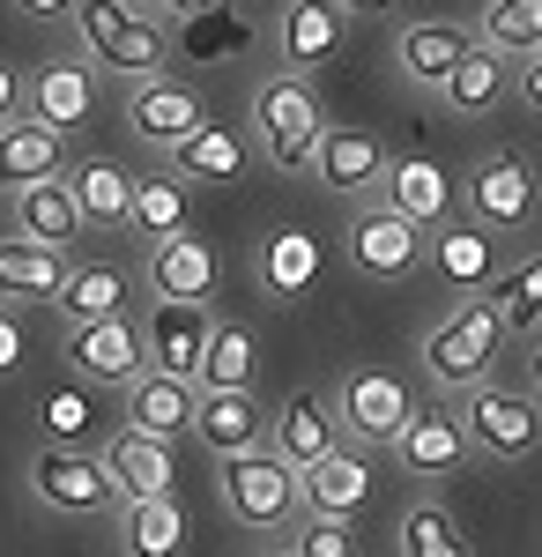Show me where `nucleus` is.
Here are the masks:
<instances>
[{"mask_svg": "<svg viewBox=\"0 0 542 557\" xmlns=\"http://www.w3.org/2000/svg\"><path fill=\"white\" fill-rule=\"evenodd\" d=\"M498 349H505V327H498V312L483 298H460L446 305L431 327H423V380L439 386V394H468V386H483L491 380V364H498Z\"/></svg>", "mask_w": 542, "mask_h": 557, "instance_id": "obj_1", "label": "nucleus"}, {"mask_svg": "<svg viewBox=\"0 0 542 557\" xmlns=\"http://www.w3.org/2000/svg\"><path fill=\"white\" fill-rule=\"evenodd\" d=\"M75 30H83V52L120 83H149L171 60V30L141 15V0H75Z\"/></svg>", "mask_w": 542, "mask_h": 557, "instance_id": "obj_2", "label": "nucleus"}, {"mask_svg": "<svg viewBox=\"0 0 542 557\" xmlns=\"http://www.w3.org/2000/svg\"><path fill=\"white\" fill-rule=\"evenodd\" d=\"M320 134H328V104H320V89L305 75H268L252 89V141H260V157L275 172H305Z\"/></svg>", "mask_w": 542, "mask_h": 557, "instance_id": "obj_3", "label": "nucleus"}, {"mask_svg": "<svg viewBox=\"0 0 542 557\" xmlns=\"http://www.w3.org/2000/svg\"><path fill=\"white\" fill-rule=\"evenodd\" d=\"M328 401H334V424H342V446H394L402 424L417 417V394L394 364H349Z\"/></svg>", "mask_w": 542, "mask_h": 557, "instance_id": "obj_4", "label": "nucleus"}, {"mask_svg": "<svg viewBox=\"0 0 542 557\" xmlns=\"http://www.w3.org/2000/svg\"><path fill=\"white\" fill-rule=\"evenodd\" d=\"M460 431H468V446L483 454V461H528L542 446V401L528 394V386H498V380H483V386H468L460 394Z\"/></svg>", "mask_w": 542, "mask_h": 557, "instance_id": "obj_5", "label": "nucleus"}, {"mask_svg": "<svg viewBox=\"0 0 542 557\" xmlns=\"http://www.w3.org/2000/svg\"><path fill=\"white\" fill-rule=\"evenodd\" d=\"M223 513L252 528V535H291L297 528V469H283L268 446L252 454H223Z\"/></svg>", "mask_w": 542, "mask_h": 557, "instance_id": "obj_6", "label": "nucleus"}, {"mask_svg": "<svg viewBox=\"0 0 542 557\" xmlns=\"http://www.w3.org/2000/svg\"><path fill=\"white\" fill-rule=\"evenodd\" d=\"M23 483H30V498H38L45 513H67V520H97L120 506L112 475H104V461L89 446H38L23 461Z\"/></svg>", "mask_w": 542, "mask_h": 557, "instance_id": "obj_7", "label": "nucleus"}, {"mask_svg": "<svg viewBox=\"0 0 542 557\" xmlns=\"http://www.w3.org/2000/svg\"><path fill=\"white\" fill-rule=\"evenodd\" d=\"M460 201H468V223H483L491 238H520V231L535 223V209H542V178L528 172L520 157L491 149V157H476Z\"/></svg>", "mask_w": 542, "mask_h": 557, "instance_id": "obj_8", "label": "nucleus"}, {"mask_svg": "<svg viewBox=\"0 0 542 557\" xmlns=\"http://www.w3.org/2000/svg\"><path fill=\"white\" fill-rule=\"evenodd\" d=\"M423 238L409 215H394L386 201H357L349 215V268L357 275H372V283H402V275H417L423 268Z\"/></svg>", "mask_w": 542, "mask_h": 557, "instance_id": "obj_9", "label": "nucleus"}, {"mask_svg": "<svg viewBox=\"0 0 542 557\" xmlns=\"http://www.w3.org/2000/svg\"><path fill=\"white\" fill-rule=\"evenodd\" d=\"M209 127V104H201V89L171 83V75H149V83L126 89V134L149 149V157H171L186 134Z\"/></svg>", "mask_w": 542, "mask_h": 557, "instance_id": "obj_10", "label": "nucleus"}, {"mask_svg": "<svg viewBox=\"0 0 542 557\" xmlns=\"http://www.w3.org/2000/svg\"><path fill=\"white\" fill-rule=\"evenodd\" d=\"M342 45H349V15L334 8V0H283L275 8V60H283V75H320L342 60Z\"/></svg>", "mask_w": 542, "mask_h": 557, "instance_id": "obj_11", "label": "nucleus"}, {"mask_svg": "<svg viewBox=\"0 0 542 557\" xmlns=\"http://www.w3.org/2000/svg\"><path fill=\"white\" fill-rule=\"evenodd\" d=\"M23 97H30V120H45V127L67 134V141H75L83 127H97V104H104L89 60H45L38 75L23 83Z\"/></svg>", "mask_w": 542, "mask_h": 557, "instance_id": "obj_12", "label": "nucleus"}, {"mask_svg": "<svg viewBox=\"0 0 542 557\" xmlns=\"http://www.w3.org/2000/svg\"><path fill=\"white\" fill-rule=\"evenodd\" d=\"M97 461L112 475V491H120V506L134 498H178V461H171V438H149V431H112L104 446H97Z\"/></svg>", "mask_w": 542, "mask_h": 557, "instance_id": "obj_13", "label": "nucleus"}, {"mask_svg": "<svg viewBox=\"0 0 542 557\" xmlns=\"http://www.w3.org/2000/svg\"><path fill=\"white\" fill-rule=\"evenodd\" d=\"M386 164H394V157H386V141H379L372 127H328L305 172L320 178L328 194H342V201H365V194H379Z\"/></svg>", "mask_w": 542, "mask_h": 557, "instance_id": "obj_14", "label": "nucleus"}, {"mask_svg": "<svg viewBox=\"0 0 542 557\" xmlns=\"http://www.w3.org/2000/svg\"><path fill=\"white\" fill-rule=\"evenodd\" d=\"M67 357H75V372H83L89 386H134L141 372H149V349H141V327L134 320H83L75 335H67Z\"/></svg>", "mask_w": 542, "mask_h": 557, "instance_id": "obj_15", "label": "nucleus"}, {"mask_svg": "<svg viewBox=\"0 0 542 557\" xmlns=\"http://www.w3.org/2000/svg\"><path fill=\"white\" fill-rule=\"evenodd\" d=\"M379 201H386L394 215H409L417 231H439V223H454L460 186H454V172H446L439 157H394L386 178H379Z\"/></svg>", "mask_w": 542, "mask_h": 557, "instance_id": "obj_16", "label": "nucleus"}, {"mask_svg": "<svg viewBox=\"0 0 542 557\" xmlns=\"http://www.w3.org/2000/svg\"><path fill=\"white\" fill-rule=\"evenodd\" d=\"M342 446V424H334V401L328 394H312V386H297L283 409H268V454L283 461V469H312L320 454Z\"/></svg>", "mask_w": 542, "mask_h": 557, "instance_id": "obj_17", "label": "nucleus"}, {"mask_svg": "<svg viewBox=\"0 0 542 557\" xmlns=\"http://www.w3.org/2000/svg\"><path fill=\"white\" fill-rule=\"evenodd\" d=\"M423 268H431L454 298H483L491 275H498V238H491L483 223H439V231L423 238Z\"/></svg>", "mask_w": 542, "mask_h": 557, "instance_id": "obj_18", "label": "nucleus"}, {"mask_svg": "<svg viewBox=\"0 0 542 557\" xmlns=\"http://www.w3.org/2000/svg\"><path fill=\"white\" fill-rule=\"evenodd\" d=\"M194 438L209 446L215 461H223V454H252V446H268V401H260L252 386H201V401H194Z\"/></svg>", "mask_w": 542, "mask_h": 557, "instance_id": "obj_19", "label": "nucleus"}, {"mask_svg": "<svg viewBox=\"0 0 542 557\" xmlns=\"http://www.w3.org/2000/svg\"><path fill=\"white\" fill-rule=\"evenodd\" d=\"M215 283H223V260H215L209 238H194V231H171L149 246V290L171 305H209Z\"/></svg>", "mask_w": 542, "mask_h": 557, "instance_id": "obj_20", "label": "nucleus"}, {"mask_svg": "<svg viewBox=\"0 0 542 557\" xmlns=\"http://www.w3.org/2000/svg\"><path fill=\"white\" fill-rule=\"evenodd\" d=\"M209 327H215L209 305H171V298H157V305H149V320H141V349H149V372L194 380V364H201V349H209Z\"/></svg>", "mask_w": 542, "mask_h": 557, "instance_id": "obj_21", "label": "nucleus"}, {"mask_svg": "<svg viewBox=\"0 0 542 557\" xmlns=\"http://www.w3.org/2000/svg\"><path fill=\"white\" fill-rule=\"evenodd\" d=\"M365 498H372V461H365V446H334L312 469H297V506L312 520H349Z\"/></svg>", "mask_w": 542, "mask_h": 557, "instance_id": "obj_22", "label": "nucleus"}, {"mask_svg": "<svg viewBox=\"0 0 542 557\" xmlns=\"http://www.w3.org/2000/svg\"><path fill=\"white\" fill-rule=\"evenodd\" d=\"M394 454H402V469L423 475V483H446V475H460L476 461V446H468V431H460L454 409H417V417L402 424V438H394Z\"/></svg>", "mask_w": 542, "mask_h": 557, "instance_id": "obj_23", "label": "nucleus"}, {"mask_svg": "<svg viewBox=\"0 0 542 557\" xmlns=\"http://www.w3.org/2000/svg\"><path fill=\"white\" fill-rule=\"evenodd\" d=\"M468 45H476V30H468V23H409V30L394 38V67H402V83H417V89H431V97H439Z\"/></svg>", "mask_w": 542, "mask_h": 557, "instance_id": "obj_24", "label": "nucleus"}, {"mask_svg": "<svg viewBox=\"0 0 542 557\" xmlns=\"http://www.w3.org/2000/svg\"><path fill=\"white\" fill-rule=\"evenodd\" d=\"M60 172H67V134H52L45 120H0V186L8 194Z\"/></svg>", "mask_w": 542, "mask_h": 557, "instance_id": "obj_25", "label": "nucleus"}, {"mask_svg": "<svg viewBox=\"0 0 542 557\" xmlns=\"http://www.w3.org/2000/svg\"><path fill=\"white\" fill-rule=\"evenodd\" d=\"M60 178H67L75 209H83V231H126V209H134V172H120L112 157H75Z\"/></svg>", "mask_w": 542, "mask_h": 557, "instance_id": "obj_26", "label": "nucleus"}, {"mask_svg": "<svg viewBox=\"0 0 542 557\" xmlns=\"http://www.w3.org/2000/svg\"><path fill=\"white\" fill-rule=\"evenodd\" d=\"M194 401L201 386L194 380H171V372H141L126 386V431H149V438H178L194 431Z\"/></svg>", "mask_w": 542, "mask_h": 557, "instance_id": "obj_27", "label": "nucleus"}, {"mask_svg": "<svg viewBox=\"0 0 542 557\" xmlns=\"http://www.w3.org/2000/svg\"><path fill=\"white\" fill-rule=\"evenodd\" d=\"M67 268H75V253H60V246L8 238V246H0V298H15V305H52V298H60V283H67Z\"/></svg>", "mask_w": 542, "mask_h": 557, "instance_id": "obj_28", "label": "nucleus"}, {"mask_svg": "<svg viewBox=\"0 0 542 557\" xmlns=\"http://www.w3.org/2000/svg\"><path fill=\"white\" fill-rule=\"evenodd\" d=\"M252 275H260V290H268V298H305V290H312V283H320V238H305V231H291V223H283V231H268V238H260V253H252Z\"/></svg>", "mask_w": 542, "mask_h": 557, "instance_id": "obj_29", "label": "nucleus"}, {"mask_svg": "<svg viewBox=\"0 0 542 557\" xmlns=\"http://www.w3.org/2000/svg\"><path fill=\"white\" fill-rule=\"evenodd\" d=\"M15 238H38V246L75 253V238H83V209H75L67 178H38V186L15 194Z\"/></svg>", "mask_w": 542, "mask_h": 557, "instance_id": "obj_30", "label": "nucleus"}, {"mask_svg": "<svg viewBox=\"0 0 542 557\" xmlns=\"http://www.w3.org/2000/svg\"><path fill=\"white\" fill-rule=\"evenodd\" d=\"M246 134L238 127H201V134H186L178 149H171V172L186 178V186H231V178H246Z\"/></svg>", "mask_w": 542, "mask_h": 557, "instance_id": "obj_31", "label": "nucleus"}, {"mask_svg": "<svg viewBox=\"0 0 542 557\" xmlns=\"http://www.w3.org/2000/svg\"><path fill=\"white\" fill-rule=\"evenodd\" d=\"M120 557H186V506L178 498L120 506Z\"/></svg>", "mask_w": 542, "mask_h": 557, "instance_id": "obj_32", "label": "nucleus"}, {"mask_svg": "<svg viewBox=\"0 0 542 557\" xmlns=\"http://www.w3.org/2000/svg\"><path fill=\"white\" fill-rule=\"evenodd\" d=\"M483 305L498 312L505 335L535 343V335H542V253H528V260H513V268H498V275H491V290H483Z\"/></svg>", "mask_w": 542, "mask_h": 557, "instance_id": "obj_33", "label": "nucleus"}, {"mask_svg": "<svg viewBox=\"0 0 542 557\" xmlns=\"http://www.w3.org/2000/svg\"><path fill=\"white\" fill-rule=\"evenodd\" d=\"M505 89H513V60H505V52H491V45L476 38L468 52H460V67L446 75V89H439V97H446V112L476 120V112H491V104H498Z\"/></svg>", "mask_w": 542, "mask_h": 557, "instance_id": "obj_34", "label": "nucleus"}, {"mask_svg": "<svg viewBox=\"0 0 542 557\" xmlns=\"http://www.w3.org/2000/svg\"><path fill=\"white\" fill-rule=\"evenodd\" d=\"M126 290H134V283H126L120 268H104V260H75L52 305L83 327V320H120V312H126Z\"/></svg>", "mask_w": 542, "mask_h": 557, "instance_id": "obj_35", "label": "nucleus"}, {"mask_svg": "<svg viewBox=\"0 0 542 557\" xmlns=\"http://www.w3.org/2000/svg\"><path fill=\"white\" fill-rule=\"evenodd\" d=\"M394 543H402V557H476L468 535H460V520L439 498H409L402 520H394Z\"/></svg>", "mask_w": 542, "mask_h": 557, "instance_id": "obj_36", "label": "nucleus"}, {"mask_svg": "<svg viewBox=\"0 0 542 557\" xmlns=\"http://www.w3.org/2000/svg\"><path fill=\"white\" fill-rule=\"evenodd\" d=\"M186 215H194V201H186V178L164 172V178H134V209H126V231L134 238H171V231H186Z\"/></svg>", "mask_w": 542, "mask_h": 557, "instance_id": "obj_37", "label": "nucleus"}, {"mask_svg": "<svg viewBox=\"0 0 542 557\" xmlns=\"http://www.w3.org/2000/svg\"><path fill=\"white\" fill-rule=\"evenodd\" d=\"M252 364H260V335L238 327V320H215L209 349L194 364V386H252Z\"/></svg>", "mask_w": 542, "mask_h": 557, "instance_id": "obj_38", "label": "nucleus"}, {"mask_svg": "<svg viewBox=\"0 0 542 557\" xmlns=\"http://www.w3.org/2000/svg\"><path fill=\"white\" fill-rule=\"evenodd\" d=\"M476 38L491 45V52H505V60H528V52H542V0H491Z\"/></svg>", "mask_w": 542, "mask_h": 557, "instance_id": "obj_39", "label": "nucleus"}, {"mask_svg": "<svg viewBox=\"0 0 542 557\" xmlns=\"http://www.w3.org/2000/svg\"><path fill=\"white\" fill-rule=\"evenodd\" d=\"M38 417H45V431H52L45 446H83L89 438V394L83 386H52L38 401Z\"/></svg>", "mask_w": 542, "mask_h": 557, "instance_id": "obj_40", "label": "nucleus"}, {"mask_svg": "<svg viewBox=\"0 0 542 557\" xmlns=\"http://www.w3.org/2000/svg\"><path fill=\"white\" fill-rule=\"evenodd\" d=\"M291 535H297L291 557H357V535H349V520H312V513H297Z\"/></svg>", "mask_w": 542, "mask_h": 557, "instance_id": "obj_41", "label": "nucleus"}, {"mask_svg": "<svg viewBox=\"0 0 542 557\" xmlns=\"http://www.w3.org/2000/svg\"><path fill=\"white\" fill-rule=\"evenodd\" d=\"M513 97H520L528 112H542V52H528V60L513 67Z\"/></svg>", "mask_w": 542, "mask_h": 557, "instance_id": "obj_42", "label": "nucleus"}, {"mask_svg": "<svg viewBox=\"0 0 542 557\" xmlns=\"http://www.w3.org/2000/svg\"><path fill=\"white\" fill-rule=\"evenodd\" d=\"M15 364H23V320H15V312L0 305V380H8Z\"/></svg>", "mask_w": 542, "mask_h": 557, "instance_id": "obj_43", "label": "nucleus"}, {"mask_svg": "<svg viewBox=\"0 0 542 557\" xmlns=\"http://www.w3.org/2000/svg\"><path fill=\"white\" fill-rule=\"evenodd\" d=\"M15 104H23V75L0 60V120H15Z\"/></svg>", "mask_w": 542, "mask_h": 557, "instance_id": "obj_44", "label": "nucleus"}, {"mask_svg": "<svg viewBox=\"0 0 542 557\" xmlns=\"http://www.w3.org/2000/svg\"><path fill=\"white\" fill-rule=\"evenodd\" d=\"M342 15H357V23H372V15H394V0H334Z\"/></svg>", "mask_w": 542, "mask_h": 557, "instance_id": "obj_45", "label": "nucleus"}, {"mask_svg": "<svg viewBox=\"0 0 542 557\" xmlns=\"http://www.w3.org/2000/svg\"><path fill=\"white\" fill-rule=\"evenodd\" d=\"M23 15H38V23H52V15H75V0H15Z\"/></svg>", "mask_w": 542, "mask_h": 557, "instance_id": "obj_46", "label": "nucleus"}, {"mask_svg": "<svg viewBox=\"0 0 542 557\" xmlns=\"http://www.w3.org/2000/svg\"><path fill=\"white\" fill-rule=\"evenodd\" d=\"M528 394H535V401H542V335H535V343H528Z\"/></svg>", "mask_w": 542, "mask_h": 557, "instance_id": "obj_47", "label": "nucleus"}, {"mask_svg": "<svg viewBox=\"0 0 542 557\" xmlns=\"http://www.w3.org/2000/svg\"><path fill=\"white\" fill-rule=\"evenodd\" d=\"M171 8H178V15H215L223 0H171Z\"/></svg>", "mask_w": 542, "mask_h": 557, "instance_id": "obj_48", "label": "nucleus"}, {"mask_svg": "<svg viewBox=\"0 0 542 557\" xmlns=\"http://www.w3.org/2000/svg\"><path fill=\"white\" fill-rule=\"evenodd\" d=\"M268 557H291V550H268Z\"/></svg>", "mask_w": 542, "mask_h": 557, "instance_id": "obj_49", "label": "nucleus"}]
</instances>
